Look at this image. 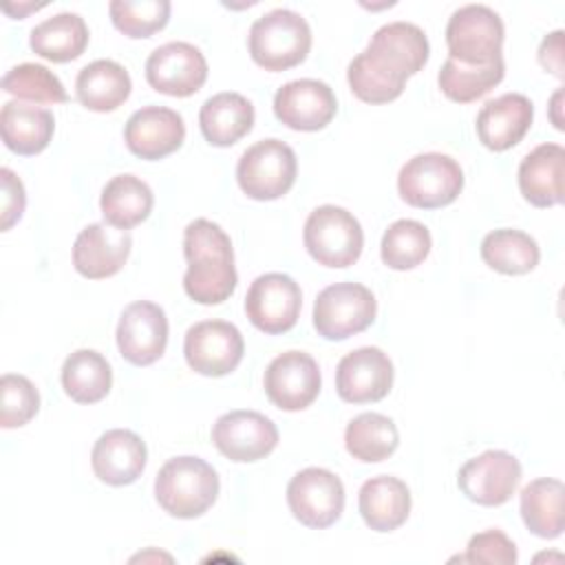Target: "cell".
<instances>
[{"mask_svg": "<svg viewBox=\"0 0 565 565\" xmlns=\"http://www.w3.org/2000/svg\"><path fill=\"white\" fill-rule=\"evenodd\" d=\"M183 256L188 260L183 289L194 302L218 305L234 294L238 282L234 249L218 223L207 218L188 223L183 230Z\"/></svg>", "mask_w": 565, "mask_h": 565, "instance_id": "cell-1", "label": "cell"}, {"mask_svg": "<svg viewBox=\"0 0 565 565\" xmlns=\"http://www.w3.org/2000/svg\"><path fill=\"white\" fill-rule=\"evenodd\" d=\"M218 475L201 457L181 455L168 459L154 479L157 503L177 519L205 514L218 497Z\"/></svg>", "mask_w": 565, "mask_h": 565, "instance_id": "cell-2", "label": "cell"}, {"mask_svg": "<svg viewBox=\"0 0 565 565\" xmlns=\"http://www.w3.org/2000/svg\"><path fill=\"white\" fill-rule=\"evenodd\" d=\"M247 46L252 60L271 73L287 71L305 62L311 51V29L291 9H271L249 26Z\"/></svg>", "mask_w": 565, "mask_h": 565, "instance_id": "cell-3", "label": "cell"}, {"mask_svg": "<svg viewBox=\"0 0 565 565\" xmlns=\"http://www.w3.org/2000/svg\"><path fill=\"white\" fill-rule=\"evenodd\" d=\"M302 241L318 265L342 269L360 258L364 232L349 210L340 205H320L307 216Z\"/></svg>", "mask_w": 565, "mask_h": 565, "instance_id": "cell-4", "label": "cell"}, {"mask_svg": "<svg viewBox=\"0 0 565 565\" xmlns=\"http://www.w3.org/2000/svg\"><path fill=\"white\" fill-rule=\"evenodd\" d=\"M463 190L461 166L441 152H422L408 159L397 174L399 196L419 210L450 205Z\"/></svg>", "mask_w": 565, "mask_h": 565, "instance_id": "cell-5", "label": "cell"}, {"mask_svg": "<svg viewBox=\"0 0 565 565\" xmlns=\"http://www.w3.org/2000/svg\"><path fill=\"white\" fill-rule=\"evenodd\" d=\"M503 20L486 4H463L446 24L448 57L466 66H486L503 57Z\"/></svg>", "mask_w": 565, "mask_h": 565, "instance_id": "cell-6", "label": "cell"}, {"mask_svg": "<svg viewBox=\"0 0 565 565\" xmlns=\"http://www.w3.org/2000/svg\"><path fill=\"white\" fill-rule=\"evenodd\" d=\"M296 172L298 161L291 146L271 137L256 141L241 154L236 181L249 199L274 201L291 190Z\"/></svg>", "mask_w": 565, "mask_h": 565, "instance_id": "cell-7", "label": "cell"}, {"mask_svg": "<svg viewBox=\"0 0 565 565\" xmlns=\"http://www.w3.org/2000/svg\"><path fill=\"white\" fill-rule=\"evenodd\" d=\"M375 313L377 302L369 287L360 282H335L318 294L313 302V327L324 340H347L369 329Z\"/></svg>", "mask_w": 565, "mask_h": 565, "instance_id": "cell-8", "label": "cell"}, {"mask_svg": "<svg viewBox=\"0 0 565 565\" xmlns=\"http://www.w3.org/2000/svg\"><path fill=\"white\" fill-rule=\"evenodd\" d=\"M300 307L302 294L298 282L280 271H269L254 278L245 296V313L249 322L267 335H278L294 329Z\"/></svg>", "mask_w": 565, "mask_h": 565, "instance_id": "cell-9", "label": "cell"}, {"mask_svg": "<svg viewBox=\"0 0 565 565\" xmlns=\"http://www.w3.org/2000/svg\"><path fill=\"white\" fill-rule=\"evenodd\" d=\"M245 353L241 331L225 320H201L185 331L183 355L188 366L207 377L232 373Z\"/></svg>", "mask_w": 565, "mask_h": 565, "instance_id": "cell-10", "label": "cell"}, {"mask_svg": "<svg viewBox=\"0 0 565 565\" xmlns=\"http://www.w3.org/2000/svg\"><path fill=\"white\" fill-rule=\"evenodd\" d=\"M291 514L307 527L324 530L333 525L344 510V486L327 468H305L287 486Z\"/></svg>", "mask_w": 565, "mask_h": 565, "instance_id": "cell-11", "label": "cell"}, {"mask_svg": "<svg viewBox=\"0 0 565 565\" xmlns=\"http://www.w3.org/2000/svg\"><path fill=\"white\" fill-rule=\"evenodd\" d=\"M212 441L230 461L249 463L276 448L278 428L258 411H230L214 422Z\"/></svg>", "mask_w": 565, "mask_h": 565, "instance_id": "cell-12", "label": "cell"}, {"mask_svg": "<svg viewBox=\"0 0 565 565\" xmlns=\"http://www.w3.org/2000/svg\"><path fill=\"white\" fill-rule=\"evenodd\" d=\"M521 481V463L505 450H486L468 459L457 475L459 490L479 505H503Z\"/></svg>", "mask_w": 565, "mask_h": 565, "instance_id": "cell-13", "label": "cell"}, {"mask_svg": "<svg viewBox=\"0 0 565 565\" xmlns=\"http://www.w3.org/2000/svg\"><path fill=\"white\" fill-rule=\"evenodd\" d=\"M265 393L280 411H302L320 393L322 377L318 362L305 351H285L265 369Z\"/></svg>", "mask_w": 565, "mask_h": 565, "instance_id": "cell-14", "label": "cell"}, {"mask_svg": "<svg viewBox=\"0 0 565 565\" xmlns=\"http://www.w3.org/2000/svg\"><path fill=\"white\" fill-rule=\"evenodd\" d=\"M148 84L170 97H190L207 79V62L190 42H168L157 46L146 60Z\"/></svg>", "mask_w": 565, "mask_h": 565, "instance_id": "cell-15", "label": "cell"}, {"mask_svg": "<svg viewBox=\"0 0 565 565\" xmlns=\"http://www.w3.org/2000/svg\"><path fill=\"white\" fill-rule=\"evenodd\" d=\"M117 349L135 366L157 362L168 344L166 311L150 300L130 302L117 322Z\"/></svg>", "mask_w": 565, "mask_h": 565, "instance_id": "cell-16", "label": "cell"}, {"mask_svg": "<svg viewBox=\"0 0 565 565\" xmlns=\"http://www.w3.org/2000/svg\"><path fill=\"white\" fill-rule=\"evenodd\" d=\"M338 113L335 93L320 79H294L274 95V115L291 130H322Z\"/></svg>", "mask_w": 565, "mask_h": 565, "instance_id": "cell-17", "label": "cell"}, {"mask_svg": "<svg viewBox=\"0 0 565 565\" xmlns=\"http://www.w3.org/2000/svg\"><path fill=\"white\" fill-rule=\"evenodd\" d=\"M393 386V362L377 347L347 353L335 369V391L349 404L380 402Z\"/></svg>", "mask_w": 565, "mask_h": 565, "instance_id": "cell-18", "label": "cell"}, {"mask_svg": "<svg viewBox=\"0 0 565 565\" xmlns=\"http://www.w3.org/2000/svg\"><path fill=\"white\" fill-rule=\"evenodd\" d=\"M185 139L183 117L166 106H143L135 110L124 128L128 150L146 161H159L181 148Z\"/></svg>", "mask_w": 565, "mask_h": 565, "instance_id": "cell-19", "label": "cell"}, {"mask_svg": "<svg viewBox=\"0 0 565 565\" xmlns=\"http://www.w3.org/2000/svg\"><path fill=\"white\" fill-rule=\"evenodd\" d=\"M132 238L128 230L108 223L86 225L73 243V267L90 280L115 276L128 260Z\"/></svg>", "mask_w": 565, "mask_h": 565, "instance_id": "cell-20", "label": "cell"}, {"mask_svg": "<svg viewBox=\"0 0 565 565\" xmlns=\"http://www.w3.org/2000/svg\"><path fill=\"white\" fill-rule=\"evenodd\" d=\"M364 53L380 66L408 79L411 75L424 68V64L428 62L430 46L426 33L417 24L397 20L382 24L371 35Z\"/></svg>", "mask_w": 565, "mask_h": 565, "instance_id": "cell-21", "label": "cell"}, {"mask_svg": "<svg viewBox=\"0 0 565 565\" xmlns=\"http://www.w3.org/2000/svg\"><path fill=\"white\" fill-rule=\"evenodd\" d=\"M148 450L141 437L128 428L106 430L93 446L90 463L99 481L108 486H128L146 468Z\"/></svg>", "mask_w": 565, "mask_h": 565, "instance_id": "cell-22", "label": "cell"}, {"mask_svg": "<svg viewBox=\"0 0 565 565\" xmlns=\"http://www.w3.org/2000/svg\"><path fill=\"white\" fill-rule=\"evenodd\" d=\"M534 119L532 102L521 93H505L483 104L477 115V137L494 152L516 146L530 130Z\"/></svg>", "mask_w": 565, "mask_h": 565, "instance_id": "cell-23", "label": "cell"}, {"mask_svg": "<svg viewBox=\"0 0 565 565\" xmlns=\"http://www.w3.org/2000/svg\"><path fill=\"white\" fill-rule=\"evenodd\" d=\"M565 150L561 143H541L519 166V190L534 207L563 203Z\"/></svg>", "mask_w": 565, "mask_h": 565, "instance_id": "cell-24", "label": "cell"}, {"mask_svg": "<svg viewBox=\"0 0 565 565\" xmlns=\"http://www.w3.org/2000/svg\"><path fill=\"white\" fill-rule=\"evenodd\" d=\"M358 508L364 523L375 532L397 530L411 512L408 486L391 475H377L362 483Z\"/></svg>", "mask_w": 565, "mask_h": 565, "instance_id": "cell-25", "label": "cell"}, {"mask_svg": "<svg viewBox=\"0 0 565 565\" xmlns=\"http://www.w3.org/2000/svg\"><path fill=\"white\" fill-rule=\"evenodd\" d=\"M254 106L241 93H216L203 102L199 110V126L207 143L216 148L234 146L254 126Z\"/></svg>", "mask_w": 565, "mask_h": 565, "instance_id": "cell-26", "label": "cell"}, {"mask_svg": "<svg viewBox=\"0 0 565 565\" xmlns=\"http://www.w3.org/2000/svg\"><path fill=\"white\" fill-rule=\"evenodd\" d=\"M55 119L51 110L24 102H7L0 110V135L4 146L22 157L42 152L53 137Z\"/></svg>", "mask_w": 565, "mask_h": 565, "instance_id": "cell-27", "label": "cell"}, {"mask_svg": "<svg viewBox=\"0 0 565 565\" xmlns=\"http://www.w3.org/2000/svg\"><path fill=\"white\" fill-rule=\"evenodd\" d=\"M132 82L128 71L113 60L86 64L75 79V93L84 108L95 113L117 110L130 95Z\"/></svg>", "mask_w": 565, "mask_h": 565, "instance_id": "cell-28", "label": "cell"}, {"mask_svg": "<svg viewBox=\"0 0 565 565\" xmlns=\"http://www.w3.org/2000/svg\"><path fill=\"white\" fill-rule=\"evenodd\" d=\"M88 44V26L79 13L62 11L31 29L29 46L35 55L64 64L77 60Z\"/></svg>", "mask_w": 565, "mask_h": 565, "instance_id": "cell-29", "label": "cell"}, {"mask_svg": "<svg viewBox=\"0 0 565 565\" xmlns=\"http://www.w3.org/2000/svg\"><path fill=\"white\" fill-rule=\"evenodd\" d=\"M154 205V194L146 181L135 174L113 177L99 196L104 221L119 230H130L143 223Z\"/></svg>", "mask_w": 565, "mask_h": 565, "instance_id": "cell-30", "label": "cell"}, {"mask_svg": "<svg viewBox=\"0 0 565 565\" xmlns=\"http://www.w3.org/2000/svg\"><path fill=\"white\" fill-rule=\"evenodd\" d=\"M62 386L73 402L95 404L108 395L113 386V369L102 353L77 349L62 364Z\"/></svg>", "mask_w": 565, "mask_h": 565, "instance_id": "cell-31", "label": "cell"}, {"mask_svg": "<svg viewBox=\"0 0 565 565\" xmlns=\"http://www.w3.org/2000/svg\"><path fill=\"white\" fill-rule=\"evenodd\" d=\"M563 483L561 479L541 477L521 490V516L525 527L541 539L563 534Z\"/></svg>", "mask_w": 565, "mask_h": 565, "instance_id": "cell-32", "label": "cell"}, {"mask_svg": "<svg viewBox=\"0 0 565 565\" xmlns=\"http://www.w3.org/2000/svg\"><path fill=\"white\" fill-rule=\"evenodd\" d=\"M481 258L490 269L499 274L521 276L539 265L541 249L530 234L512 227H501L483 236Z\"/></svg>", "mask_w": 565, "mask_h": 565, "instance_id": "cell-33", "label": "cell"}, {"mask_svg": "<svg viewBox=\"0 0 565 565\" xmlns=\"http://www.w3.org/2000/svg\"><path fill=\"white\" fill-rule=\"evenodd\" d=\"M399 444L397 426L382 413H360L347 424L344 446L349 455L364 463L388 459Z\"/></svg>", "mask_w": 565, "mask_h": 565, "instance_id": "cell-34", "label": "cell"}, {"mask_svg": "<svg viewBox=\"0 0 565 565\" xmlns=\"http://www.w3.org/2000/svg\"><path fill=\"white\" fill-rule=\"evenodd\" d=\"M505 75L503 57L486 66H466L455 60H446L439 68L437 84L441 93L457 104H470L488 95Z\"/></svg>", "mask_w": 565, "mask_h": 565, "instance_id": "cell-35", "label": "cell"}, {"mask_svg": "<svg viewBox=\"0 0 565 565\" xmlns=\"http://www.w3.org/2000/svg\"><path fill=\"white\" fill-rule=\"evenodd\" d=\"M433 238L424 223L413 218H399L388 225L380 243L382 263L395 271H406L424 263L430 254Z\"/></svg>", "mask_w": 565, "mask_h": 565, "instance_id": "cell-36", "label": "cell"}, {"mask_svg": "<svg viewBox=\"0 0 565 565\" xmlns=\"http://www.w3.org/2000/svg\"><path fill=\"white\" fill-rule=\"evenodd\" d=\"M347 82L351 93L366 104H388L404 93L406 77L373 62L364 51L349 62Z\"/></svg>", "mask_w": 565, "mask_h": 565, "instance_id": "cell-37", "label": "cell"}, {"mask_svg": "<svg viewBox=\"0 0 565 565\" xmlns=\"http://www.w3.org/2000/svg\"><path fill=\"white\" fill-rule=\"evenodd\" d=\"M2 90L35 104H62L68 99L60 77L46 66L33 62L9 68L2 77Z\"/></svg>", "mask_w": 565, "mask_h": 565, "instance_id": "cell-38", "label": "cell"}, {"mask_svg": "<svg viewBox=\"0 0 565 565\" xmlns=\"http://www.w3.org/2000/svg\"><path fill=\"white\" fill-rule=\"evenodd\" d=\"M110 20L117 31L128 38H150L170 20L168 0H113L108 4Z\"/></svg>", "mask_w": 565, "mask_h": 565, "instance_id": "cell-39", "label": "cell"}, {"mask_svg": "<svg viewBox=\"0 0 565 565\" xmlns=\"http://www.w3.org/2000/svg\"><path fill=\"white\" fill-rule=\"evenodd\" d=\"M0 426L20 428L31 422L40 408V393L33 382L18 373H4L0 380Z\"/></svg>", "mask_w": 565, "mask_h": 565, "instance_id": "cell-40", "label": "cell"}, {"mask_svg": "<svg viewBox=\"0 0 565 565\" xmlns=\"http://www.w3.org/2000/svg\"><path fill=\"white\" fill-rule=\"evenodd\" d=\"M459 561L483 565H514L516 545L501 530H486L468 541L466 554L459 556Z\"/></svg>", "mask_w": 565, "mask_h": 565, "instance_id": "cell-41", "label": "cell"}, {"mask_svg": "<svg viewBox=\"0 0 565 565\" xmlns=\"http://www.w3.org/2000/svg\"><path fill=\"white\" fill-rule=\"evenodd\" d=\"M0 179H2V225L0 227L2 232H7L13 223L22 218L26 196H24V185L13 170L2 168Z\"/></svg>", "mask_w": 565, "mask_h": 565, "instance_id": "cell-42", "label": "cell"}, {"mask_svg": "<svg viewBox=\"0 0 565 565\" xmlns=\"http://www.w3.org/2000/svg\"><path fill=\"white\" fill-rule=\"evenodd\" d=\"M539 64L552 75H556L558 79H563L565 68H563V31L561 29L543 38L539 46Z\"/></svg>", "mask_w": 565, "mask_h": 565, "instance_id": "cell-43", "label": "cell"}, {"mask_svg": "<svg viewBox=\"0 0 565 565\" xmlns=\"http://www.w3.org/2000/svg\"><path fill=\"white\" fill-rule=\"evenodd\" d=\"M561 97H563V93H561V90H556V95H554V99H552L554 108H558V102H561ZM552 121H554V126H556L558 130H563V124H561V119L556 117V110H554V115H552Z\"/></svg>", "mask_w": 565, "mask_h": 565, "instance_id": "cell-44", "label": "cell"}]
</instances>
